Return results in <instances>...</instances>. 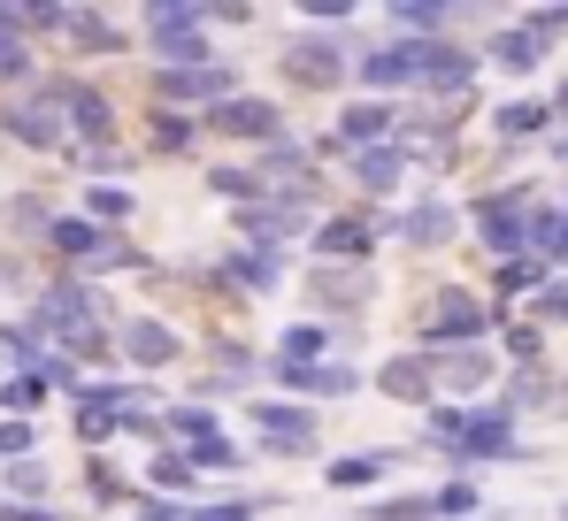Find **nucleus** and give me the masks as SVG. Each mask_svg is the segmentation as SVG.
<instances>
[{"mask_svg": "<svg viewBox=\"0 0 568 521\" xmlns=\"http://www.w3.org/2000/svg\"><path fill=\"white\" fill-rule=\"evenodd\" d=\"M139 39H146V70L223 62L215 39H207V0H146V8H139Z\"/></svg>", "mask_w": 568, "mask_h": 521, "instance_id": "obj_1", "label": "nucleus"}, {"mask_svg": "<svg viewBox=\"0 0 568 521\" xmlns=\"http://www.w3.org/2000/svg\"><path fill=\"white\" fill-rule=\"evenodd\" d=\"M491 299L469 284H438L415 315V353H462V346H491Z\"/></svg>", "mask_w": 568, "mask_h": 521, "instance_id": "obj_2", "label": "nucleus"}, {"mask_svg": "<svg viewBox=\"0 0 568 521\" xmlns=\"http://www.w3.org/2000/svg\"><path fill=\"white\" fill-rule=\"evenodd\" d=\"M384 238H392V207H323L307 223V260H323V268H377Z\"/></svg>", "mask_w": 568, "mask_h": 521, "instance_id": "obj_3", "label": "nucleus"}, {"mask_svg": "<svg viewBox=\"0 0 568 521\" xmlns=\"http://www.w3.org/2000/svg\"><path fill=\"white\" fill-rule=\"evenodd\" d=\"M239 422H254V452H246V460H315V452H323V415L300 407V399L254 391Z\"/></svg>", "mask_w": 568, "mask_h": 521, "instance_id": "obj_4", "label": "nucleus"}, {"mask_svg": "<svg viewBox=\"0 0 568 521\" xmlns=\"http://www.w3.org/2000/svg\"><path fill=\"white\" fill-rule=\"evenodd\" d=\"M47 92H54L62 131H70V146H78V154H108V146H123V108H115V100H108L93 78L47 70Z\"/></svg>", "mask_w": 568, "mask_h": 521, "instance_id": "obj_5", "label": "nucleus"}, {"mask_svg": "<svg viewBox=\"0 0 568 521\" xmlns=\"http://www.w3.org/2000/svg\"><path fill=\"white\" fill-rule=\"evenodd\" d=\"M0 139L23 146V154H70V131H62V108L47 92V70H39V85L0 92Z\"/></svg>", "mask_w": 568, "mask_h": 521, "instance_id": "obj_6", "label": "nucleus"}, {"mask_svg": "<svg viewBox=\"0 0 568 521\" xmlns=\"http://www.w3.org/2000/svg\"><path fill=\"white\" fill-rule=\"evenodd\" d=\"M200 139H231V146H277L292 139V115H284L270 92H231V100H215L207 115H200Z\"/></svg>", "mask_w": 568, "mask_h": 521, "instance_id": "obj_7", "label": "nucleus"}, {"mask_svg": "<svg viewBox=\"0 0 568 521\" xmlns=\"http://www.w3.org/2000/svg\"><path fill=\"white\" fill-rule=\"evenodd\" d=\"M246 92L239 62H200V70H154L146 78V108H170V115H207L215 100Z\"/></svg>", "mask_w": 568, "mask_h": 521, "instance_id": "obj_8", "label": "nucleus"}, {"mask_svg": "<svg viewBox=\"0 0 568 521\" xmlns=\"http://www.w3.org/2000/svg\"><path fill=\"white\" fill-rule=\"evenodd\" d=\"M491 460H530V445H523V422H515L499 399H476L469 415H462L454 476H469V468H491Z\"/></svg>", "mask_w": 568, "mask_h": 521, "instance_id": "obj_9", "label": "nucleus"}, {"mask_svg": "<svg viewBox=\"0 0 568 521\" xmlns=\"http://www.w3.org/2000/svg\"><path fill=\"white\" fill-rule=\"evenodd\" d=\"M115 360H123L139 384H154V376H170V368L185 360V330L162 323V315H115Z\"/></svg>", "mask_w": 568, "mask_h": 521, "instance_id": "obj_10", "label": "nucleus"}, {"mask_svg": "<svg viewBox=\"0 0 568 521\" xmlns=\"http://www.w3.org/2000/svg\"><path fill=\"white\" fill-rule=\"evenodd\" d=\"M369 299H377V268H323V260H307V307H315V323L354 330L369 315Z\"/></svg>", "mask_w": 568, "mask_h": 521, "instance_id": "obj_11", "label": "nucleus"}, {"mask_svg": "<svg viewBox=\"0 0 568 521\" xmlns=\"http://www.w3.org/2000/svg\"><path fill=\"white\" fill-rule=\"evenodd\" d=\"M392 238H399L407 254H446V246H462V238H469V223H462V207H454V200L415 192L407 207H392Z\"/></svg>", "mask_w": 568, "mask_h": 521, "instance_id": "obj_12", "label": "nucleus"}, {"mask_svg": "<svg viewBox=\"0 0 568 521\" xmlns=\"http://www.w3.org/2000/svg\"><path fill=\"white\" fill-rule=\"evenodd\" d=\"M277 70H284V85H300V92H338L346 70H354V47L331 39V31H300L277 54Z\"/></svg>", "mask_w": 568, "mask_h": 521, "instance_id": "obj_13", "label": "nucleus"}, {"mask_svg": "<svg viewBox=\"0 0 568 521\" xmlns=\"http://www.w3.org/2000/svg\"><path fill=\"white\" fill-rule=\"evenodd\" d=\"M415 47H423V39H377V47H354L346 85H362V100H399V92H415Z\"/></svg>", "mask_w": 568, "mask_h": 521, "instance_id": "obj_14", "label": "nucleus"}, {"mask_svg": "<svg viewBox=\"0 0 568 521\" xmlns=\"http://www.w3.org/2000/svg\"><path fill=\"white\" fill-rule=\"evenodd\" d=\"M430 376H438V399H454V407H476V399H491L499 391V353L491 346H462V353H430Z\"/></svg>", "mask_w": 568, "mask_h": 521, "instance_id": "obj_15", "label": "nucleus"}, {"mask_svg": "<svg viewBox=\"0 0 568 521\" xmlns=\"http://www.w3.org/2000/svg\"><path fill=\"white\" fill-rule=\"evenodd\" d=\"M392 476H399L392 445H362V452H331L323 460V491H338V499H377Z\"/></svg>", "mask_w": 568, "mask_h": 521, "instance_id": "obj_16", "label": "nucleus"}, {"mask_svg": "<svg viewBox=\"0 0 568 521\" xmlns=\"http://www.w3.org/2000/svg\"><path fill=\"white\" fill-rule=\"evenodd\" d=\"M369 391H377V399H392V407H415V415H423V407H430V399H438V376H430V353H384L377 368H369Z\"/></svg>", "mask_w": 568, "mask_h": 521, "instance_id": "obj_17", "label": "nucleus"}, {"mask_svg": "<svg viewBox=\"0 0 568 521\" xmlns=\"http://www.w3.org/2000/svg\"><path fill=\"white\" fill-rule=\"evenodd\" d=\"M292 238H307V215H292V207H277V200L231 207V246H246V254H284Z\"/></svg>", "mask_w": 568, "mask_h": 521, "instance_id": "obj_18", "label": "nucleus"}, {"mask_svg": "<svg viewBox=\"0 0 568 521\" xmlns=\"http://www.w3.org/2000/svg\"><path fill=\"white\" fill-rule=\"evenodd\" d=\"M338 162H346V184H354L369 207L399 200V192H407V176H415V162H407L399 146H362V154H338Z\"/></svg>", "mask_w": 568, "mask_h": 521, "instance_id": "obj_19", "label": "nucleus"}, {"mask_svg": "<svg viewBox=\"0 0 568 521\" xmlns=\"http://www.w3.org/2000/svg\"><path fill=\"white\" fill-rule=\"evenodd\" d=\"M331 139L346 146V154H362V146H392L399 139V100H346L338 108V123H331Z\"/></svg>", "mask_w": 568, "mask_h": 521, "instance_id": "obj_20", "label": "nucleus"}, {"mask_svg": "<svg viewBox=\"0 0 568 521\" xmlns=\"http://www.w3.org/2000/svg\"><path fill=\"white\" fill-rule=\"evenodd\" d=\"M476 62H491L499 78H538V70L554 62V47H546V39H538L530 23H499V31H491V39L476 47Z\"/></svg>", "mask_w": 568, "mask_h": 521, "instance_id": "obj_21", "label": "nucleus"}, {"mask_svg": "<svg viewBox=\"0 0 568 521\" xmlns=\"http://www.w3.org/2000/svg\"><path fill=\"white\" fill-rule=\"evenodd\" d=\"M139 491H154V499H170V507H200V499H215V483H200V476H192V460L178 452V445L146 452V468H139Z\"/></svg>", "mask_w": 568, "mask_h": 521, "instance_id": "obj_22", "label": "nucleus"}, {"mask_svg": "<svg viewBox=\"0 0 568 521\" xmlns=\"http://www.w3.org/2000/svg\"><path fill=\"white\" fill-rule=\"evenodd\" d=\"M62 39H70V54H85V62H100V54H131V23L108 16V8H85V0L70 8Z\"/></svg>", "mask_w": 568, "mask_h": 521, "instance_id": "obj_23", "label": "nucleus"}, {"mask_svg": "<svg viewBox=\"0 0 568 521\" xmlns=\"http://www.w3.org/2000/svg\"><path fill=\"white\" fill-rule=\"evenodd\" d=\"M338 346H354V330H338V323H315V315H300V323H284L270 360H300V368H315V360H338Z\"/></svg>", "mask_w": 568, "mask_h": 521, "instance_id": "obj_24", "label": "nucleus"}, {"mask_svg": "<svg viewBox=\"0 0 568 521\" xmlns=\"http://www.w3.org/2000/svg\"><path fill=\"white\" fill-rule=\"evenodd\" d=\"M491 139H499V146H530V139H554V108H546L538 92H507V100L491 108Z\"/></svg>", "mask_w": 568, "mask_h": 521, "instance_id": "obj_25", "label": "nucleus"}, {"mask_svg": "<svg viewBox=\"0 0 568 521\" xmlns=\"http://www.w3.org/2000/svg\"><path fill=\"white\" fill-rule=\"evenodd\" d=\"M523 246L546 260L554 276H568V207L561 200H538V207L523 215Z\"/></svg>", "mask_w": 568, "mask_h": 521, "instance_id": "obj_26", "label": "nucleus"}, {"mask_svg": "<svg viewBox=\"0 0 568 521\" xmlns=\"http://www.w3.org/2000/svg\"><path fill=\"white\" fill-rule=\"evenodd\" d=\"M384 23H392V39H454L462 8L454 0H392Z\"/></svg>", "mask_w": 568, "mask_h": 521, "instance_id": "obj_27", "label": "nucleus"}, {"mask_svg": "<svg viewBox=\"0 0 568 521\" xmlns=\"http://www.w3.org/2000/svg\"><path fill=\"white\" fill-rule=\"evenodd\" d=\"M546 276H554V268H546L538 254L499 260V268H491V292H484V299H491V315H515V307H523V299H530V292L546 284Z\"/></svg>", "mask_w": 568, "mask_h": 521, "instance_id": "obj_28", "label": "nucleus"}, {"mask_svg": "<svg viewBox=\"0 0 568 521\" xmlns=\"http://www.w3.org/2000/svg\"><path fill=\"white\" fill-rule=\"evenodd\" d=\"M78 215H85V223H100V231H131V215H139V192H131L123 176H100V184H85Z\"/></svg>", "mask_w": 568, "mask_h": 521, "instance_id": "obj_29", "label": "nucleus"}, {"mask_svg": "<svg viewBox=\"0 0 568 521\" xmlns=\"http://www.w3.org/2000/svg\"><path fill=\"white\" fill-rule=\"evenodd\" d=\"M491 353H499V368H546V330L523 323V315H499L491 323Z\"/></svg>", "mask_w": 568, "mask_h": 521, "instance_id": "obj_30", "label": "nucleus"}, {"mask_svg": "<svg viewBox=\"0 0 568 521\" xmlns=\"http://www.w3.org/2000/svg\"><path fill=\"white\" fill-rule=\"evenodd\" d=\"M0 499L8 507H54V468L31 452V460H0Z\"/></svg>", "mask_w": 568, "mask_h": 521, "instance_id": "obj_31", "label": "nucleus"}, {"mask_svg": "<svg viewBox=\"0 0 568 521\" xmlns=\"http://www.w3.org/2000/svg\"><path fill=\"white\" fill-rule=\"evenodd\" d=\"M62 360L78 368V376H123V360H115V330H100V323H85V330H70L62 338Z\"/></svg>", "mask_w": 568, "mask_h": 521, "instance_id": "obj_32", "label": "nucleus"}, {"mask_svg": "<svg viewBox=\"0 0 568 521\" xmlns=\"http://www.w3.org/2000/svg\"><path fill=\"white\" fill-rule=\"evenodd\" d=\"M554 399H561V384H554L546 368H507V376H499V407H507L515 422L538 415V407H554Z\"/></svg>", "mask_w": 568, "mask_h": 521, "instance_id": "obj_33", "label": "nucleus"}, {"mask_svg": "<svg viewBox=\"0 0 568 521\" xmlns=\"http://www.w3.org/2000/svg\"><path fill=\"white\" fill-rule=\"evenodd\" d=\"M154 422H162V445H200V437H223V415H215V407H200V399H170Z\"/></svg>", "mask_w": 568, "mask_h": 521, "instance_id": "obj_34", "label": "nucleus"}, {"mask_svg": "<svg viewBox=\"0 0 568 521\" xmlns=\"http://www.w3.org/2000/svg\"><path fill=\"white\" fill-rule=\"evenodd\" d=\"M78 483H85V507H131V476L108 460V452H85V468H78Z\"/></svg>", "mask_w": 568, "mask_h": 521, "instance_id": "obj_35", "label": "nucleus"}, {"mask_svg": "<svg viewBox=\"0 0 568 521\" xmlns=\"http://www.w3.org/2000/svg\"><path fill=\"white\" fill-rule=\"evenodd\" d=\"M146 146L154 154H200V115H170V108H146Z\"/></svg>", "mask_w": 568, "mask_h": 521, "instance_id": "obj_36", "label": "nucleus"}, {"mask_svg": "<svg viewBox=\"0 0 568 521\" xmlns=\"http://www.w3.org/2000/svg\"><path fill=\"white\" fill-rule=\"evenodd\" d=\"M207 192H215L223 207H262V200H270V184L254 176V162H215V170H207Z\"/></svg>", "mask_w": 568, "mask_h": 521, "instance_id": "obj_37", "label": "nucleus"}, {"mask_svg": "<svg viewBox=\"0 0 568 521\" xmlns=\"http://www.w3.org/2000/svg\"><path fill=\"white\" fill-rule=\"evenodd\" d=\"M178 452L192 460V476H200V483H207V476H239V468H246V445H239L231 430H223V437H200V445H178Z\"/></svg>", "mask_w": 568, "mask_h": 521, "instance_id": "obj_38", "label": "nucleus"}, {"mask_svg": "<svg viewBox=\"0 0 568 521\" xmlns=\"http://www.w3.org/2000/svg\"><path fill=\"white\" fill-rule=\"evenodd\" d=\"M207 368H215V376H231L239 391H254V384H262V353L246 346V338H215V346H207Z\"/></svg>", "mask_w": 568, "mask_h": 521, "instance_id": "obj_39", "label": "nucleus"}, {"mask_svg": "<svg viewBox=\"0 0 568 521\" xmlns=\"http://www.w3.org/2000/svg\"><path fill=\"white\" fill-rule=\"evenodd\" d=\"M515 315H523V323H538L546 338H554V330H568V276H546V284L515 307Z\"/></svg>", "mask_w": 568, "mask_h": 521, "instance_id": "obj_40", "label": "nucleus"}, {"mask_svg": "<svg viewBox=\"0 0 568 521\" xmlns=\"http://www.w3.org/2000/svg\"><path fill=\"white\" fill-rule=\"evenodd\" d=\"M39 85V47L23 31H0V92H23Z\"/></svg>", "mask_w": 568, "mask_h": 521, "instance_id": "obj_41", "label": "nucleus"}, {"mask_svg": "<svg viewBox=\"0 0 568 521\" xmlns=\"http://www.w3.org/2000/svg\"><path fill=\"white\" fill-rule=\"evenodd\" d=\"M54 391L39 384V376H23V368H8L0 376V415H16V422H39V407H47Z\"/></svg>", "mask_w": 568, "mask_h": 521, "instance_id": "obj_42", "label": "nucleus"}, {"mask_svg": "<svg viewBox=\"0 0 568 521\" xmlns=\"http://www.w3.org/2000/svg\"><path fill=\"white\" fill-rule=\"evenodd\" d=\"M430 514L438 521H476L484 514V491H476L469 476H446V483H430Z\"/></svg>", "mask_w": 568, "mask_h": 521, "instance_id": "obj_43", "label": "nucleus"}, {"mask_svg": "<svg viewBox=\"0 0 568 521\" xmlns=\"http://www.w3.org/2000/svg\"><path fill=\"white\" fill-rule=\"evenodd\" d=\"M277 507V499H246V491H231V499H200V507H185L178 521H262Z\"/></svg>", "mask_w": 568, "mask_h": 521, "instance_id": "obj_44", "label": "nucleus"}, {"mask_svg": "<svg viewBox=\"0 0 568 521\" xmlns=\"http://www.w3.org/2000/svg\"><path fill=\"white\" fill-rule=\"evenodd\" d=\"M0 215H8V231H16V238H31V246H39V238H47V223H54V207H47L39 192H16V200H0Z\"/></svg>", "mask_w": 568, "mask_h": 521, "instance_id": "obj_45", "label": "nucleus"}, {"mask_svg": "<svg viewBox=\"0 0 568 521\" xmlns=\"http://www.w3.org/2000/svg\"><path fill=\"white\" fill-rule=\"evenodd\" d=\"M70 437H78L85 452H108V445H123V415H85V407H70Z\"/></svg>", "mask_w": 568, "mask_h": 521, "instance_id": "obj_46", "label": "nucleus"}, {"mask_svg": "<svg viewBox=\"0 0 568 521\" xmlns=\"http://www.w3.org/2000/svg\"><path fill=\"white\" fill-rule=\"evenodd\" d=\"M292 16H300L307 31H331V39H338V31L354 23V0H292Z\"/></svg>", "mask_w": 568, "mask_h": 521, "instance_id": "obj_47", "label": "nucleus"}, {"mask_svg": "<svg viewBox=\"0 0 568 521\" xmlns=\"http://www.w3.org/2000/svg\"><path fill=\"white\" fill-rule=\"evenodd\" d=\"M62 23H70V0H23V39L39 47V39H62Z\"/></svg>", "mask_w": 568, "mask_h": 521, "instance_id": "obj_48", "label": "nucleus"}, {"mask_svg": "<svg viewBox=\"0 0 568 521\" xmlns=\"http://www.w3.org/2000/svg\"><path fill=\"white\" fill-rule=\"evenodd\" d=\"M39 284H47V276L31 268V254H0V292H16V299L31 307V292H39Z\"/></svg>", "mask_w": 568, "mask_h": 521, "instance_id": "obj_49", "label": "nucleus"}, {"mask_svg": "<svg viewBox=\"0 0 568 521\" xmlns=\"http://www.w3.org/2000/svg\"><path fill=\"white\" fill-rule=\"evenodd\" d=\"M262 23V8H246V0H207V39L215 31H254Z\"/></svg>", "mask_w": 568, "mask_h": 521, "instance_id": "obj_50", "label": "nucleus"}, {"mask_svg": "<svg viewBox=\"0 0 568 521\" xmlns=\"http://www.w3.org/2000/svg\"><path fill=\"white\" fill-rule=\"evenodd\" d=\"M31 452H39V422L0 415V460H31Z\"/></svg>", "mask_w": 568, "mask_h": 521, "instance_id": "obj_51", "label": "nucleus"}, {"mask_svg": "<svg viewBox=\"0 0 568 521\" xmlns=\"http://www.w3.org/2000/svg\"><path fill=\"white\" fill-rule=\"evenodd\" d=\"M515 23H530L546 47H561V39H568V8H530V16H515Z\"/></svg>", "mask_w": 568, "mask_h": 521, "instance_id": "obj_52", "label": "nucleus"}, {"mask_svg": "<svg viewBox=\"0 0 568 521\" xmlns=\"http://www.w3.org/2000/svg\"><path fill=\"white\" fill-rule=\"evenodd\" d=\"M0 521H70V514H62V507H8V499H0Z\"/></svg>", "mask_w": 568, "mask_h": 521, "instance_id": "obj_53", "label": "nucleus"}, {"mask_svg": "<svg viewBox=\"0 0 568 521\" xmlns=\"http://www.w3.org/2000/svg\"><path fill=\"white\" fill-rule=\"evenodd\" d=\"M546 154H554V162L568 170V131H554V139H546Z\"/></svg>", "mask_w": 568, "mask_h": 521, "instance_id": "obj_54", "label": "nucleus"}, {"mask_svg": "<svg viewBox=\"0 0 568 521\" xmlns=\"http://www.w3.org/2000/svg\"><path fill=\"white\" fill-rule=\"evenodd\" d=\"M554 521H568V499H561V507H554Z\"/></svg>", "mask_w": 568, "mask_h": 521, "instance_id": "obj_55", "label": "nucleus"}, {"mask_svg": "<svg viewBox=\"0 0 568 521\" xmlns=\"http://www.w3.org/2000/svg\"><path fill=\"white\" fill-rule=\"evenodd\" d=\"M561 207H568V192H561Z\"/></svg>", "mask_w": 568, "mask_h": 521, "instance_id": "obj_56", "label": "nucleus"}, {"mask_svg": "<svg viewBox=\"0 0 568 521\" xmlns=\"http://www.w3.org/2000/svg\"><path fill=\"white\" fill-rule=\"evenodd\" d=\"M561 391H568V384H561Z\"/></svg>", "mask_w": 568, "mask_h": 521, "instance_id": "obj_57", "label": "nucleus"}]
</instances>
